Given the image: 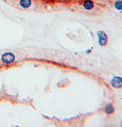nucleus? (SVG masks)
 Instances as JSON below:
<instances>
[{
    "instance_id": "obj_5",
    "label": "nucleus",
    "mask_w": 122,
    "mask_h": 127,
    "mask_svg": "<svg viewBox=\"0 0 122 127\" xmlns=\"http://www.w3.org/2000/svg\"><path fill=\"white\" fill-rule=\"evenodd\" d=\"M104 112L107 115H112L115 112V108L112 103H108L104 107Z\"/></svg>"
},
{
    "instance_id": "obj_1",
    "label": "nucleus",
    "mask_w": 122,
    "mask_h": 127,
    "mask_svg": "<svg viewBox=\"0 0 122 127\" xmlns=\"http://www.w3.org/2000/svg\"><path fill=\"white\" fill-rule=\"evenodd\" d=\"M15 60V55L12 52H5L1 56V61L5 65L12 64Z\"/></svg>"
},
{
    "instance_id": "obj_4",
    "label": "nucleus",
    "mask_w": 122,
    "mask_h": 127,
    "mask_svg": "<svg viewBox=\"0 0 122 127\" xmlns=\"http://www.w3.org/2000/svg\"><path fill=\"white\" fill-rule=\"evenodd\" d=\"M82 7L84 8V9L89 11L94 8L95 7V2L92 1V0H84L82 3Z\"/></svg>"
},
{
    "instance_id": "obj_2",
    "label": "nucleus",
    "mask_w": 122,
    "mask_h": 127,
    "mask_svg": "<svg viewBox=\"0 0 122 127\" xmlns=\"http://www.w3.org/2000/svg\"><path fill=\"white\" fill-rule=\"evenodd\" d=\"M97 35L98 37V41L99 45L102 47H105L108 44V36L104 31H98L97 32Z\"/></svg>"
},
{
    "instance_id": "obj_3",
    "label": "nucleus",
    "mask_w": 122,
    "mask_h": 127,
    "mask_svg": "<svg viewBox=\"0 0 122 127\" xmlns=\"http://www.w3.org/2000/svg\"><path fill=\"white\" fill-rule=\"evenodd\" d=\"M112 88L115 89L122 88V78L121 76H114L110 82Z\"/></svg>"
},
{
    "instance_id": "obj_8",
    "label": "nucleus",
    "mask_w": 122,
    "mask_h": 127,
    "mask_svg": "<svg viewBox=\"0 0 122 127\" xmlns=\"http://www.w3.org/2000/svg\"><path fill=\"white\" fill-rule=\"evenodd\" d=\"M121 126H122V121L121 122Z\"/></svg>"
},
{
    "instance_id": "obj_6",
    "label": "nucleus",
    "mask_w": 122,
    "mask_h": 127,
    "mask_svg": "<svg viewBox=\"0 0 122 127\" xmlns=\"http://www.w3.org/2000/svg\"><path fill=\"white\" fill-rule=\"evenodd\" d=\"M31 4H32L31 0H19V2H18V5L21 6V8L24 9L29 8Z\"/></svg>"
},
{
    "instance_id": "obj_7",
    "label": "nucleus",
    "mask_w": 122,
    "mask_h": 127,
    "mask_svg": "<svg viewBox=\"0 0 122 127\" xmlns=\"http://www.w3.org/2000/svg\"><path fill=\"white\" fill-rule=\"evenodd\" d=\"M114 8L118 11H122V0H117L114 2Z\"/></svg>"
}]
</instances>
